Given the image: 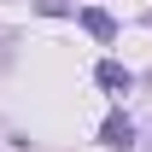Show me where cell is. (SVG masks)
<instances>
[{"label": "cell", "mask_w": 152, "mask_h": 152, "mask_svg": "<svg viewBox=\"0 0 152 152\" xmlns=\"http://www.w3.org/2000/svg\"><path fill=\"white\" fill-rule=\"evenodd\" d=\"M99 146H117V152H123V146H134V123H129L123 111H111L105 123H99Z\"/></svg>", "instance_id": "6da1fadb"}, {"label": "cell", "mask_w": 152, "mask_h": 152, "mask_svg": "<svg viewBox=\"0 0 152 152\" xmlns=\"http://www.w3.org/2000/svg\"><path fill=\"white\" fill-rule=\"evenodd\" d=\"M94 82L105 88V94H129V88H134V76L123 70L117 58H99V70H94Z\"/></svg>", "instance_id": "7a4b0ae2"}, {"label": "cell", "mask_w": 152, "mask_h": 152, "mask_svg": "<svg viewBox=\"0 0 152 152\" xmlns=\"http://www.w3.org/2000/svg\"><path fill=\"white\" fill-rule=\"evenodd\" d=\"M82 29H88L94 41H111V35H117V18L99 12V6H88V12H82Z\"/></svg>", "instance_id": "3957f363"}, {"label": "cell", "mask_w": 152, "mask_h": 152, "mask_svg": "<svg viewBox=\"0 0 152 152\" xmlns=\"http://www.w3.org/2000/svg\"><path fill=\"white\" fill-rule=\"evenodd\" d=\"M41 12H47V18H64V12H70V6H64V0H35Z\"/></svg>", "instance_id": "277c9868"}]
</instances>
